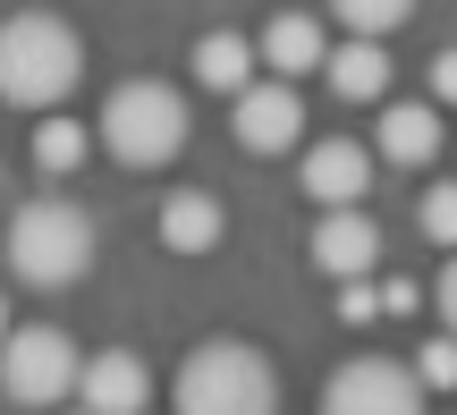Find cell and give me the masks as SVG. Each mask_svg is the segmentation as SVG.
Here are the masks:
<instances>
[{
  "label": "cell",
  "instance_id": "cell-17",
  "mask_svg": "<svg viewBox=\"0 0 457 415\" xmlns=\"http://www.w3.org/2000/svg\"><path fill=\"white\" fill-rule=\"evenodd\" d=\"M330 17H339L347 34H390L415 17V0H330Z\"/></svg>",
  "mask_w": 457,
  "mask_h": 415
},
{
  "label": "cell",
  "instance_id": "cell-15",
  "mask_svg": "<svg viewBox=\"0 0 457 415\" xmlns=\"http://www.w3.org/2000/svg\"><path fill=\"white\" fill-rule=\"evenodd\" d=\"M195 77L212 85V94H237L245 77H254V34H228V26H212L195 43Z\"/></svg>",
  "mask_w": 457,
  "mask_h": 415
},
{
  "label": "cell",
  "instance_id": "cell-7",
  "mask_svg": "<svg viewBox=\"0 0 457 415\" xmlns=\"http://www.w3.org/2000/svg\"><path fill=\"white\" fill-rule=\"evenodd\" d=\"M228 102H237L228 128H237L245 153H288V145H305V94H296V77H245Z\"/></svg>",
  "mask_w": 457,
  "mask_h": 415
},
{
  "label": "cell",
  "instance_id": "cell-21",
  "mask_svg": "<svg viewBox=\"0 0 457 415\" xmlns=\"http://www.w3.org/2000/svg\"><path fill=\"white\" fill-rule=\"evenodd\" d=\"M373 297H381V314H415V288H407V280H390V288H373Z\"/></svg>",
  "mask_w": 457,
  "mask_h": 415
},
{
  "label": "cell",
  "instance_id": "cell-1",
  "mask_svg": "<svg viewBox=\"0 0 457 415\" xmlns=\"http://www.w3.org/2000/svg\"><path fill=\"white\" fill-rule=\"evenodd\" d=\"M85 77V43L68 17L51 9H17L0 17V102H17V111H60L68 94H77Z\"/></svg>",
  "mask_w": 457,
  "mask_h": 415
},
{
  "label": "cell",
  "instance_id": "cell-10",
  "mask_svg": "<svg viewBox=\"0 0 457 415\" xmlns=\"http://www.w3.org/2000/svg\"><path fill=\"white\" fill-rule=\"evenodd\" d=\"M313 263L330 271V280H356V271L381 263V229L364 203H322V220H313Z\"/></svg>",
  "mask_w": 457,
  "mask_h": 415
},
{
  "label": "cell",
  "instance_id": "cell-13",
  "mask_svg": "<svg viewBox=\"0 0 457 415\" xmlns=\"http://www.w3.org/2000/svg\"><path fill=\"white\" fill-rule=\"evenodd\" d=\"M220 237H228L220 195H204V187H170L162 195V246L170 254H212Z\"/></svg>",
  "mask_w": 457,
  "mask_h": 415
},
{
  "label": "cell",
  "instance_id": "cell-19",
  "mask_svg": "<svg viewBox=\"0 0 457 415\" xmlns=\"http://www.w3.org/2000/svg\"><path fill=\"white\" fill-rule=\"evenodd\" d=\"M339 322L356 331V322H381V297H373V271H356V280H339Z\"/></svg>",
  "mask_w": 457,
  "mask_h": 415
},
{
  "label": "cell",
  "instance_id": "cell-6",
  "mask_svg": "<svg viewBox=\"0 0 457 415\" xmlns=\"http://www.w3.org/2000/svg\"><path fill=\"white\" fill-rule=\"evenodd\" d=\"M432 390L415 382V365L398 356H347L322 382V415H424Z\"/></svg>",
  "mask_w": 457,
  "mask_h": 415
},
{
  "label": "cell",
  "instance_id": "cell-12",
  "mask_svg": "<svg viewBox=\"0 0 457 415\" xmlns=\"http://www.w3.org/2000/svg\"><path fill=\"white\" fill-rule=\"evenodd\" d=\"M322 77L339 102H381L390 94V51L381 34H347V43H322Z\"/></svg>",
  "mask_w": 457,
  "mask_h": 415
},
{
  "label": "cell",
  "instance_id": "cell-2",
  "mask_svg": "<svg viewBox=\"0 0 457 415\" xmlns=\"http://www.w3.org/2000/svg\"><path fill=\"white\" fill-rule=\"evenodd\" d=\"M0 254H9V271L26 288H77L85 271H94V220H85V203H68V195H34V203L9 212Z\"/></svg>",
  "mask_w": 457,
  "mask_h": 415
},
{
  "label": "cell",
  "instance_id": "cell-22",
  "mask_svg": "<svg viewBox=\"0 0 457 415\" xmlns=\"http://www.w3.org/2000/svg\"><path fill=\"white\" fill-rule=\"evenodd\" d=\"M0 331H9V297H0Z\"/></svg>",
  "mask_w": 457,
  "mask_h": 415
},
{
  "label": "cell",
  "instance_id": "cell-14",
  "mask_svg": "<svg viewBox=\"0 0 457 415\" xmlns=\"http://www.w3.org/2000/svg\"><path fill=\"white\" fill-rule=\"evenodd\" d=\"M254 68H271V77H305V68H322V26L296 9H279L271 26L254 34Z\"/></svg>",
  "mask_w": 457,
  "mask_h": 415
},
{
  "label": "cell",
  "instance_id": "cell-16",
  "mask_svg": "<svg viewBox=\"0 0 457 415\" xmlns=\"http://www.w3.org/2000/svg\"><path fill=\"white\" fill-rule=\"evenodd\" d=\"M34 170H43V178H77L85 170V128L68 111H43V128H34Z\"/></svg>",
  "mask_w": 457,
  "mask_h": 415
},
{
  "label": "cell",
  "instance_id": "cell-5",
  "mask_svg": "<svg viewBox=\"0 0 457 415\" xmlns=\"http://www.w3.org/2000/svg\"><path fill=\"white\" fill-rule=\"evenodd\" d=\"M0 390L17 407H60L77 390V339L60 322H9L0 331Z\"/></svg>",
  "mask_w": 457,
  "mask_h": 415
},
{
  "label": "cell",
  "instance_id": "cell-23",
  "mask_svg": "<svg viewBox=\"0 0 457 415\" xmlns=\"http://www.w3.org/2000/svg\"><path fill=\"white\" fill-rule=\"evenodd\" d=\"M68 415H85V407H68Z\"/></svg>",
  "mask_w": 457,
  "mask_h": 415
},
{
  "label": "cell",
  "instance_id": "cell-4",
  "mask_svg": "<svg viewBox=\"0 0 457 415\" xmlns=\"http://www.w3.org/2000/svg\"><path fill=\"white\" fill-rule=\"evenodd\" d=\"M102 153L119 170H170L187 153V94L162 77H128L102 102Z\"/></svg>",
  "mask_w": 457,
  "mask_h": 415
},
{
  "label": "cell",
  "instance_id": "cell-20",
  "mask_svg": "<svg viewBox=\"0 0 457 415\" xmlns=\"http://www.w3.org/2000/svg\"><path fill=\"white\" fill-rule=\"evenodd\" d=\"M415 382H424V390H449L457 382V348H449V339H432V348L415 356Z\"/></svg>",
  "mask_w": 457,
  "mask_h": 415
},
{
  "label": "cell",
  "instance_id": "cell-9",
  "mask_svg": "<svg viewBox=\"0 0 457 415\" xmlns=\"http://www.w3.org/2000/svg\"><path fill=\"white\" fill-rule=\"evenodd\" d=\"M68 399H85V415H145L153 407V373H145V356L102 348V356H77V390Z\"/></svg>",
  "mask_w": 457,
  "mask_h": 415
},
{
  "label": "cell",
  "instance_id": "cell-8",
  "mask_svg": "<svg viewBox=\"0 0 457 415\" xmlns=\"http://www.w3.org/2000/svg\"><path fill=\"white\" fill-rule=\"evenodd\" d=\"M373 145H356V136H313L305 162H296V187H305L313 203H364L373 195Z\"/></svg>",
  "mask_w": 457,
  "mask_h": 415
},
{
  "label": "cell",
  "instance_id": "cell-11",
  "mask_svg": "<svg viewBox=\"0 0 457 415\" xmlns=\"http://www.w3.org/2000/svg\"><path fill=\"white\" fill-rule=\"evenodd\" d=\"M373 162L390 170H432L441 162V102H390L373 136Z\"/></svg>",
  "mask_w": 457,
  "mask_h": 415
},
{
  "label": "cell",
  "instance_id": "cell-3",
  "mask_svg": "<svg viewBox=\"0 0 457 415\" xmlns=\"http://www.w3.org/2000/svg\"><path fill=\"white\" fill-rule=\"evenodd\" d=\"M170 407L179 415H279V373L254 339H204V348H187Z\"/></svg>",
  "mask_w": 457,
  "mask_h": 415
},
{
  "label": "cell",
  "instance_id": "cell-18",
  "mask_svg": "<svg viewBox=\"0 0 457 415\" xmlns=\"http://www.w3.org/2000/svg\"><path fill=\"white\" fill-rule=\"evenodd\" d=\"M415 220H424V237H432V246H449V237H457V187L432 178V187H424V203H415Z\"/></svg>",
  "mask_w": 457,
  "mask_h": 415
}]
</instances>
